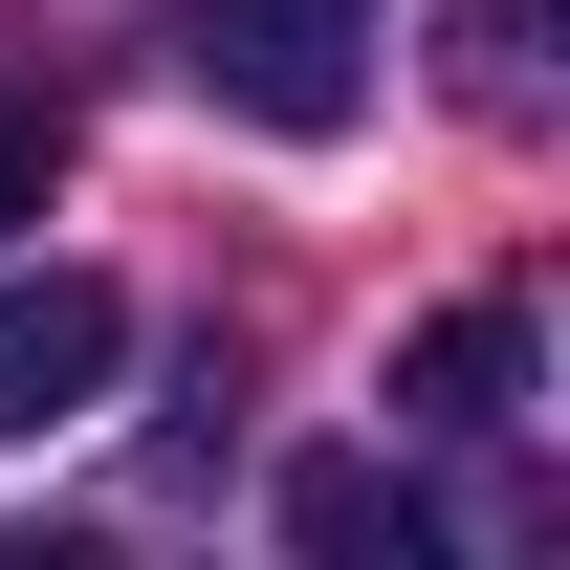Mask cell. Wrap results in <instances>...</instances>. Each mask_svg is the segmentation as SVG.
<instances>
[{"instance_id":"6da1fadb","label":"cell","mask_w":570,"mask_h":570,"mask_svg":"<svg viewBox=\"0 0 570 570\" xmlns=\"http://www.w3.org/2000/svg\"><path fill=\"white\" fill-rule=\"evenodd\" d=\"M198 88L264 132H352L373 110V0H198Z\"/></svg>"},{"instance_id":"7a4b0ae2","label":"cell","mask_w":570,"mask_h":570,"mask_svg":"<svg viewBox=\"0 0 570 570\" xmlns=\"http://www.w3.org/2000/svg\"><path fill=\"white\" fill-rule=\"evenodd\" d=\"M110 373H132V285L110 264H0V439L110 417Z\"/></svg>"},{"instance_id":"3957f363","label":"cell","mask_w":570,"mask_h":570,"mask_svg":"<svg viewBox=\"0 0 570 570\" xmlns=\"http://www.w3.org/2000/svg\"><path fill=\"white\" fill-rule=\"evenodd\" d=\"M527 373H549V352H527V307L483 285V307H439L417 352H395V417H417V439H504V417H527Z\"/></svg>"},{"instance_id":"277c9868","label":"cell","mask_w":570,"mask_h":570,"mask_svg":"<svg viewBox=\"0 0 570 570\" xmlns=\"http://www.w3.org/2000/svg\"><path fill=\"white\" fill-rule=\"evenodd\" d=\"M285 549H330V570H439V504L373 461V439H330V461H285Z\"/></svg>"},{"instance_id":"5b68a950","label":"cell","mask_w":570,"mask_h":570,"mask_svg":"<svg viewBox=\"0 0 570 570\" xmlns=\"http://www.w3.org/2000/svg\"><path fill=\"white\" fill-rule=\"evenodd\" d=\"M461 88H483V110H527V0H461Z\"/></svg>"},{"instance_id":"8992f818","label":"cell","mask_w":570,"mask_h":570,"mask_svg":"<svg viewBox=\"0 0 570 570\" xmlns=\"http://www.w3.org/2000/svg\"><path fill=\"white\" fill-rule=\"evenodd\" d=\"M22 219H45V110L0 88V242H22Z\"/></svg>"}]
</instances>
